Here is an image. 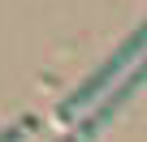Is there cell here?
I'll return each mask as SVG.
<instances>
[{
    "mask_svg": "<svg viewBox=\"0 0 147 142\" xmlns=\"http://www.w3.org/2000/svg\"><path fill=\"white\" fill-rule=\"evenodd\" d=\"M30 129H35V121H30V116H26V121H18V125H13V129H5V133H0V142H22V138H26V133H30Z\"/></svg>",
    "mask_w": 147,
    "mask_h": 142,
    "instance_id": "3957f363",
    "label": "cell"
},
{
    "mask_svg": "<svg viewBox=\"0 0 147 142\" xmlns=\"http://www.w3.org/2000/svg\"><path fill=\"white\" fill-rule=\"evenodd\" d=\"M143 82H147V56H143V60L130 69V73H125V78H121V82H117V86H113L104 99H100V108H95L91 116H82V125L74 129V133H65L61 142H95V138H100V129H104V125L117 116V108H121V103H130V95H134Z\"/></svg>",
    "mask_w": 147,
    "mask_h": 142,
    "instance_id": "7a4b0ae2",
    "label": "cell"
},
{
    "mask_svg": "<svg viewBox=\"0 0 147 142\" xmlns=\"http://www.w3.org/2000/svg\"><path fill=\"white\" fill-rule=\"evenodd\" d=\"M143 47H147V22H143V26H138V30L125 39V47H121V52H117V56H113V60L100 69V73H95L87 86H78V91H74V95L61 103V121H74V116H78V108H87L91 99H100V95H104V91L117 82V73H125V65H130V60H134Z\"/></svg>",
    "mask_w": 147,
    "mask_h": 142,
    "instance_id": "6da1fadb",
    "label": "cell"
}]
</instances>
